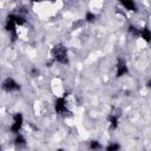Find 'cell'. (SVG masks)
Segmentation results:
<instances>
[{"mask_svg":"<svg viewBox=\"0 0 151 151\" xmlns=\"http://www.w3.org/2000/svg\"><path fill=\"white\" fill-rule=\"evenodd\" d=\"M109 123H110V126H111L112 129H116V127L118 126V119H117V117H114V116H110V118H109Z\"/></svg>","mask_w":151,"mask_h":151,"instance_id":"cell-11","label":"cell"},{"mask_svg":"<svg viewBox=\"0 0 151 151\" xmlns=\"http://www.w3.org/2000/svg\"><path fill=\"white\" fill-rule=\"evenodd\" d=\"M122 146L119 143H110L106 147H105V151H120Z\"/></svg>","mask_w":151,"mask_h":151,"instance_id":"cell-10","label":"cell"},{"mask_svg":"<svg viewBox=\"0 0 151 151\" xmlns=\"http://www.w3.org/2000/svg\"><path fill=\"white\" fill-rule=\"evenodd\" d=\"M14 143H15V145H18V146H24V145H26V138H25L21 133L15 134Z\"/></svg>","mask_w":151,"mask_h":151,"instance_id":"cell-9","label":"cell"},{"mask_svg":"<svg viewBox=\"0 0 151 151\" xmlns=\"http://www.w3.org/2000/svg\"><path fill=\"white\" fill-rule=\"evenodd\" d=\"M138 37H140L143 40H145L146 42H149L150 39H151V32H150V29L147 27H143V28L139 29V35Z\"/></svg>","mask_w":151,"mask_h":151,"instance_id":"cell-6","label":"cell"},{"mask_svg":"<svg viewBox=\"0 0 151 151\" xmlns=\"http://www.w3.org/2000/svg\"><path fill=\"white\" fill-rule=\"evenodd\" d=\"M52 54L55 61L65 64L67 61V50L63 45H55L52 50Z\"/></svg>","mask_w":151,"mask_h":151,"instance_id":"cell-1","label":"cell"},{"mask_svg":"<svg viewBox=\"0 0 151 151\" xmlns=\"http://www.w3.org/2000/svg\"><path fill=\"white\" fill-rule=\"evenodd\" d=\"M57 151H65V150H64V149H58Z\"/></svg>","mask_w":151,"mask_h":151,"instance_id":"cell-13","label":"cell"},{"mask_svg":"<svg viewBox=\"0 0 151 151\" xmlns=\"http://www.w3.org/2000/svg\"><path fill=\"white\" fill-rule=\"evenodd\" d=\"M120 5L126 9V11H136L137 9V5L134 1L132 0H124L120 2Z\"/></svg>","mask_w":151,"mask_h":151,"instance_id":"cell-7","label":"cell"},{"mask_svg":"<svg viewBox=\"0 0 151 151\" xmlns=\"http://www.w3.org/2000/svg\"><path fill=\"white\" fill-rule=\"evenodd\" d=\"M88 147H90V150H92V151H99V150L103 149V145L100 144L99 140H91Z\"/></svg>","mask_w":151,"mask_h":151,"instance_id":"cell-8","label":"cell"},{"mask_svg":"<svg viewBox=\"0 0 151 151\" xmlns=\"http://www.w3.org/2000/svg\"><path fill=\"white\" fill-rule=\"evenodd\" d=\"M1 88L5 91V92H8V93H11V92H17V91H19L20 90V84L17 81V80H14L13 78H6L4 81H2V84H1Z\"/></svg>","mask_w":151,"mask_h":151,"instance_id":"cell-3","label":"cell"},{"mask_svg":"<svg viewBox=\"0 0 151 151\" xmlns=\"http://www.w3.org/2000/svg\"><path fill=\"white\" fill-rule=\"evenodd\" d=\"M127 73H129V67H127L125 60L119 59L117 65H116V77L120 78V77H123V76H125Z\"/></svg>","mask_w":151,"mask_h":151,"instance_id":"cell-5","label":"cell"},{"mask_svg":"<svg viewBox=\"0 0 151 151\" xmlns=\"http://www.w3.org/2000/svg\"><path fill=\"white\" fill-rule=\"evenodd\" d=\"M96 19H97V15H96L93 12H87L86 15H85V20H86V21L92 22V21H94Z\"/></svg>","mask_w":151,"mask_h":151,"instance_id":"cell-12","label":"cell"},{"mask_svg":"<svg viewBox=\"0 0 151 151\" xmlns=\"http://www.w3.org/2000/svg\"><path fill=\"white\" fill-rule=\"evenodd\" d=\"M22 125H24V116L18 112L13 116V119H12V124L9 126V131L13 133V134H19L21 129H22Z\"/></svg>","mask_w":151,"mask_h":151,"instance_id":"cell-2","label":"cell"},{"mask_svg":"<svg viewBox=\"0 0 151 151\" xmlns=\"http://www.w3.org/2000/svg\"><path fill=\"white\" fill-rule=\"evenodd\" d=\"M54 109L55 112L59 114H64L67 112V100L65 97H59L54 101Z\"/></svg>","mask_w":151,"mask_h":151,"instance_id":"cell-4","label":"cell"},{"mask_svg":"<svg viewBox=\"0 0 151 151\" xmlns=\"http://www.w3.org/2000/svg\"><path fill=\"white\" fill-rule=\"evenodd\" d=\"M0 151H2V150H1V146H0Z\"/></svg>","mask_w":151,"mask_h":151,"instance_id":"cell-14","label":"cell"}]
</instances>
